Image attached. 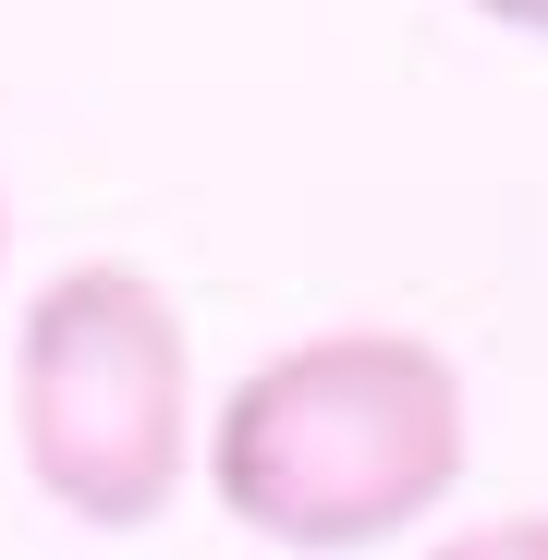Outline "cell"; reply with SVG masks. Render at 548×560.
<instances>
[{"mask_svg": "<svg viewBox=\"0 0 548 560\" xmlns=\"http://www.w3.org/2000/svg\"><path fill=\"white\" fill-rule=\"evenodd\" d=\"M0 256H13V208H0Z\"/></svg>", "mask_w": 548, "mask_h": 560, "instance_id": "cell-5", "label": "cell"}, {"mask_svg": "<svg viewBox=\"0 0 548 560\" xmlns=\"http://www.w3.org/2000/svg\"><path fill=\"white\" fill-rule=\"evenodd\" d=\"M13 439H25L37 500H61L98 536H135L183 500V476H196V341L135 256H85L37 280L25 341H13Z\"/></svg>", "mask_w": 548, "mask_h": 560, "instance_id": "cell-2", "label": "cell"}, {"mask_svg": "<svg viewBox=\"0 0 548 560\" xmlns=\"http://www.w3.org/2000/svg\"><path fill=\"white\" fill-rule=\"evenodd\" d=\"M196 463L220 512L268 548H390L464 488V365L415 329H317L232 378Z\"/></svg>", "mask_w": 548, "mask_h": 560, "instance_id": "cell-1", "label": "cell"}, {"mask_svg": "<svg viewBox=\"0 0 548 560\" xmlns=\"http://www.w3.org/2000/svg\"><path fill=\"white\" fill-rule=\"evenodd\" d=\"M427 560H548V512H500V524H464V536H439Z\"/></svg>", "mask_w": 548, "mask_h": 560, "instance_id": "cell-3", "label": "cell"}, {"mask_svg": "<svg viewBox=\"0 0 548 560\" xmlns=\"http://www.w3.org/2000/svg\"><path fill=\"white\" fill-rule=\"evenodd\" d=\"M488 25H512V37H548V0H476Z\"/></svg>", "mask_w": 548, "mask_h": 560, "instance_id": "cell-4", "label": "cell"}]
</instances>
